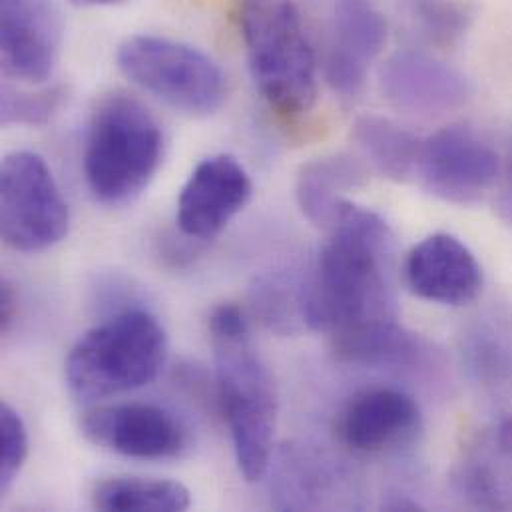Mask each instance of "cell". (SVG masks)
<instances>
[{
    "instance_id": "obj_19",
    "label": "cell",
    "mask_w": 512,
    "mask_h": 512,
    "mask_svg": "<svg viewBox=\"0 0 512 512\" xmlns=\"http://www.w3.org/2000/svg\"><path fill=\"white\" fill-rule=\"evenodd\" d=\"M463 363L469 377L489 395L512 391V325L499 315L477 319L463 335Z\"/></svg>"
},
{
    "instance_id": "obj_12",
    "label": "cell",
    "mask_w": 512,
    "mask_h": 512,
    "mask_svg": "<svg viewBox=\"0 0 512 512\" xmlns=\"http://www.w3.org/2000/svg\"><path fill=\"white\" fill-rule=\"evenodd\" d=\"M62 28L50 0H0V58L8 76L44 82L58 60Z\"/></svg>"
},
{
    "instance_id": "obj_6",
    "label": "cell",
    "mask_w": 512,
    "mask_h": 512,
    "mask_svg": "<svg viewBox=\"0 0 512 512\" xmlns=\"http://www.w3.org/2000/svg\"><path fill=\"white\" fill-rule=\"evenodd\" d=\"M122 74L170 108L204 118L226 100V76L202 50L152 34L128 36L116 54Z\"/></svg>"
},
{
    "instance_id": "obj_22",
    "label": "cell",
    "mask_w": 512,
    "mask_h": 512,
    "mask_svg": "<svg viewBox=\"0 0 512 512\" xmlns=\"http://www.w3.org/2000/svg\"><path fill=\"white\" fill-rule=\"evenodd\" d=\"M92 507L104 512H182L192 507L190 491L168 479L110 477L94 485Z\"/></svg>"
},
{
    "instance_id": "obj_7",
    "label": "cell",
    "mask_w": 512,
    "mask_h": 512,
    "mask_svg": "<svg viewBox=\"0 0 512 512\" xmlns=\"http://www.w3.org/2000/svg\"><path fill=\"white\" fill-rule=\"evenodd\" d=\"M68 204L46 162L12 152L0 166V234L20 254H40L68 236Z\"/></svg>"
},
{
    "instance_id": "obj_27",
    "label": "cell",
    "mask_w": 512,
    "mask_h": 512,
    "mask_svg": "<svg viewBox=\"0 0 512 512\" xmlns=\"http://www.w3.org/2000/svg\"><path fill=\"white\" fill-rule=\"evenodd\" d=\"M18 315V293L10 279L0 283V333L6 335Z\"/></svg>"
},
{
    "instance_id": "obj_28",
    "label": "cell",
    "mask_w": 512,
    "mask_h": 512,
    "mask_svg": "<svg viewBox=\"0 0 512 512\" xmlns=\"http://www.w3.org/2000/svg\"><path fill=\"white\" fill-rule=\"evenodd\" d=\"M505 176H507V182H505V190H503V194H501V212H503V216L512 224V138L511 144H509V150H507Z\"/></svg>"
},
{
    "instance_id": "obj_5",
    "label": "cell",
    "mask_w": 512,
    "mask_h": 512,
    "mask_svg": "<svg viewBox=\"0 0 512 512\" xmlns=\"http://www.w3.org/2000/svg\"><path fill=\"white\" fill-rule=\"evenodd\" d=\"M248 64L263 100L283 118L317 100V62L293 0H238Z\"/></svg>"
},
{
    "instance_id": "obj_13",
    "label": "cell",
    "mask_w": 512,
    "mask_h": 512,
    "mask_svg": "<svg viewBox=\"0 0 512 512\" xmlns=\"http://www.w3.org/2000/svg\"><path fill=\"white\" fill-rule=\"evenodd\" d=\"M387 42V22L375 0H335L333 40L325 60L327 84L343 98L361 94L369 64Z\"/></svg>"
},
{
    "instance_id": "obj_29",
    "label": "cell",
    "mask_w": 512,
    "mask_h": 512,
    "mask_svg": "<svg viewBox=\"0 0 512 512\" xmlns=\"http://www.w3.org/2000/svg\"><path fill=\"white\" fill-rule=\"evenodd\" d=\"M78 6H90V8H102V6H118L126 0H70Z\"/></svg>"
},
{
    "instance_id": "obj_16",
    "label": "cell",
    "mask_w": 512,
    "mask_h": 512,
    "mask_svg": "<svg viewBox=\"0 0 512 512\" xmlns=\"http://www.w3.org/2000/svg\"><path fill=\"white\" fill-rule=\"evenodd\" d=\"M451 481L457 497L473 509L512 511V417L471 439Z\"/></svg>"
},
{
    "instance_id": "obj_20",
    "label": "cell",
    "mask_w": 512,
    "mask_h": 512,
    "mask_svg": "<svg viewBox=\"0 0 512 512\" xmlns=\"http://www.w3.org/2000/svg\"><path fill=\"white\" fill-rule=\"evenodd\" d=\"M353 140L363 158L385 178L407 182L417 176L421 142L397 122L367 114L355 120Z\"/></svg>"
},
{
    "instance_id": "obj_14",
    "label": "cell",
    "mask_w": 512,
    "mask_h": 512,
    "mask_svg": "<svg viewBox=\"0 0 512 512\" xmlns=\"http://www.w3.org/2000/svg\"><path fill=\"white\" fill-rule=\"evenodd\" d=\"M409 289L431 303L463 307L483 291V267L475 254L451 234H433L405 259Z\"/></svg>"
},
{
    "instance_id": "obj_4",
    "label": "cell",
    "mask_w": 512,
    "mask_h": 512,
    "mask_svg": "<svg viewBox=\"0 0 512 512\" xmlns=\"http://www.w3.org/2000/svg\"><path fill=\"white\" fill-rule=\"evenodd\" d=\"M168 355L160 321L144 309H126L88 329L70 349L64 375L70 393L96 401L156 381Z\"/></svg>"
},
{
    "instance_id": "obj_25",
    "label": "cell",
    "mask_w": 512,
    "mask_h": 512,
    "mask_svg": "<svg viewBox=\"0 0 512 512\" xmlns=\"http://www.w3.org/2000/svg\"><path fill=\"white\" fill-rule=\"evenodd\" d=\"M28 457V431L20 413L0 405V495H6Z\"/></svg>"
},
{
    "instance_id": "obj_15",
    "label": "cell",
    "mask_w": 512,
    "mask_h": 512,
    "mask_svg": "<svg viewBox=\"0 0 512 512\" xmlns=\"http://www.w3.org/2000/svg\"><path fill=\"white\" fill-rule=\"evenodd\" d=\"M421 425L413 397L397 389H371L349 401L339 419V435L351 451L377 455L415 441Z\"/></svg>"
},
{
    "instance_id": "obj_3",
    "label": "cell",
    "mask_w": 512,
    "mask_h": 512,
    "mask_svg": "<svg viewBox=\"0 0 512 512\" xmlns=\"http://www.w3.org/2000/svg\"><path fill=\"white\" fill-rule=\"evenodd\" d=\"M162 156L160 124L140 100L114 92L96 104L86 134L84 174L100 204L136 200L154 180Z\"/></svg>"
},
{
    "instance_id": "obj_17",
    "label": "cell",
    "mask_w": 512,
    "mask_h": 512,
    "mask_svg": "<svg viewBox=\"0 0 512 512\" xmlns=\"http://www.w3.org/2000/svg\"><path fill=\"white\" fill-rule=\"evenodd\" d=\"M339 361L369 369H415L425 361V343L395 317L375 319L333 335Z\"/></svg>"
},
{
    "instance_id": "obj_23",
    "label": "cell",
    "mask_w": 512,
    "mask_h": 512,
    "mask_svg": "<svg viewBox=\"0 0 512 512\" xmlns=\"http://www.w3.org/2000/svg\"><path fill=\"white\" fill-rule=\"evenodd\" d=\"M405 18L431 44L451 46L471 26L475 12L467 0H397Z\"/></svg>"
},
{
    "instance_id": "obj_1",
    "label": "cell",
    "mask_w": 512,
    "mask_h": 512,
    "mask_svg": "<svg viewBox=\"0 0 512 512\" xmlns=\"http://www.w3.org/2000/svg\"><path fill=\"white\" fill-rule=\"evenodd\" d=\"M327 232V244L301 283L303 323L337 335L393 317V234L387 222L347 202Z\"/></svg>"
},
{
    "instance_id": "obj_10",
    "label": "cell",
    "mask_w": 512,
    "mask_h": 512,
    "mask_svg": "<svg viewBox=\"0 0 512 512\" xmlns=\"http://www.w3.org/2000/svg\"><path fill=\"white\" fill-rule=\"evenodd\" d=\"M252 194L254 184L236 158L210 156L194 168L180 192L178 228L190 240L210 242L248 206Z\"/></svg>"
},
{
    "instance_id": "obj_8",
    "label": "cell",
    "mask_w": 512,
    "mask_h": 512,
    "mask_svg": "<svg viewBox=\"0 0 512 512\" xmlns=\"http://www.w3.org/2000/svg\"><path fill=\"white\" fill-rule=\"evenodd\" d=\"M501 174L497 150L475 130L443 128L421 142L417 176L437 198L451 204H473L491 190Z\"/></svg>"
},
{
    "instance_id": "obj_11",
    "label": "cell",
    "mask_w": 512,
    "mask_h": 512,
    "mask_svg": "<svg viewBox=\"0 0 512 512\" xmlns=\"http://www.w3.org/2000/svg\"><path fill=\"white\" fill-rule=\"evenodd\" d=\"M379 88L391 106L417 116L449 114L473 96L463 72L421 50L391 54L381 66Z\"/></svg>"
},
{
    "instance_id": "obj_24",
    "label": "cell",
    "mask_w": 512,
    "mask_h": 512,
    "mask_svg": "<svg viewBox=\"0 0 512 512\" xmlns=\"http://www.w3.org/2000/svg\"><path fill=\"white\" fill-rule=\"evenodd\" d=\"M66 100V90L60 86L40 92H22L10 86L2 88V112L4 126H42L50 122Z\"/></svg>"
},
{
    "instance_id": "obj_9",
    "label": "cell",
    "mask_w": 512,
    "mask_h": 512,
    "mask_svg": "<svg viewBox=\"0 0 512 512\" xmlns=\"http://www.w3.org/2000/svg\"><path fill=\"white\" fill-rule=\"evenodd\" d=\"M82 435L96 447L128 459H174L188 447V431L164 407L124 403L96 407L80 419Z\"/></svg>"
},
{
    "instance_id": "obj_2",
    "label": "cell",
    "mask_w": 512,
    "mask_h": 512,
    "mask_svg": "<svg viewBox=\"0 0 512 512\" xmlns=\"http://www.w3.org/2000/svg\"><path fill=\"white\" fill-rule=\"evenodd\" d=\"M220 407L228 423L236 463L248 483L265 477L273 459L277 395L252 341L244 311L224 303L210 317Z\"/></svg>"
},
{
    "instance_id": "obj_26",
    "label": "cell",
    "mask_w": 512,
    "mask_h": 512,
    "mask_svg": "<svg viewBox=\"0 0 512 512\" xmlns=\"http://www.w3.org/2000/svg\"><path fill=\"white\" fill-rule=\"evenodd\" d=\"M256 309L263 321L275 329H289L301 319V287L293 293L279 277L261 279L256 287Z\"/></svg>"
},
{
    "instance_id": "obj_18",
    "label": "cell",
    "mask_w": 512,
    "mask_h": 512,
    "mask_svg": "<svg viewBox=\"0 0 512 512\" xmlns=\"http://www.w3.org/2000/svg\"><path fill=\"white\" fill-rule=\"evenodd\" d=\"M367 176V168L345 154L311 160L301 166L295 180L297 206L311 224L329 230L349 202L345 194L361 188Z\"/></svg>"
},
{
    "instance_id": "obj_21",
    "label": "cell",
    "mask_w": 512,
    "mask_h": 512,
    "mask_svg": "<svg viewBox=\"0 0 512 512\" xmlns=\"http://www.w3.org/2000/svg\"><path fill=\"white\" fill-rule=\"evenodd\" d=\"M271 491L281 511H313L329 497L331 473L323 459L303 447H287L273 461ZM271 467V465H269Z\"/></svg>"
}]
</instances>
